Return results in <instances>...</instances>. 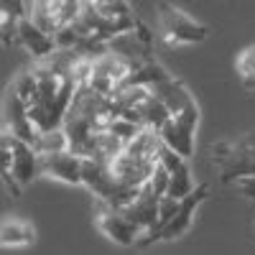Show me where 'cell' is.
Wrapping results in <instances>:
<instances>
[{"label": "cell", "instance_id": "cell-1", "mask_svg": "<svg viewBox=\"0 0 255 255\" xmlns=\"http://www.w3.org/2000/svg\"><path fill=\"white\" fill-rule=\"evenodd\" d=\"M209 158L215 174L225 186L243 176L255 174V130L243 133L238 138H222L209 145Z\"/></svg>", "mask_w": 255, "mask_h": 255}, {"label": "cell", "instance_id": "cell-2", "mask_svg": "<svg viewBox=\"0 0 255 255\" xmlns=\"http://www.w3.org/2000/svg\"><path fill=\"white\" fill-rule=\"evenodd\" d=\"M209 197V186L202 181L194 186V191L191 194H186L181 202H179V209L174 212L168 220L158 222L156 227H151L148 232H143V238L138 240L135 248H148L153 243H171V240H179L184 238L186 232L191 230V225H194V217H197V209L202 207V202Z\"/></svg>", "mask_w": 255, "mask_h": 255}, {"label": "cell", "instance_id": "cell-3", "mask_svg": "<svg viewBox=\"0 0 255 255\" xmlns=\"http://www.w3.org/2000/svg\"><path fill=\"white\" fill-rule=\"evenodd\" d=\"M156 20L161 38L168 46H197L209 36V28L202 20L191 18L186 10L174 3H166V0L156 5Z\"/></svg>", "mask_w": 255, "mask_h": 255}, {"label": "cell", "instance_id": "cell-4", "mask_svg": "<svg viewBox=\"0 0 255 255\" xmlns=\"http://www.w3.org/2000/svg\"><path fill=\"white\" fill-rule=\"evenodd\" d=\"M199 120H202V110H199L197 102H191L189 108L174 113L166 120V125L158 130V135L168 148H174V151L181 153L184 158H191L194 156V148H197Z\"/></svg>", "mask_w": 255, "mask_h": 255}, {"label": "cell", "instance_id": "cell-5", "mask_svg": "<svg viewBox=\"0 0 255 255\" xmlns=\"http://www.w3.org/2000/svg\"><path fill=\"white\" fill-rule=\"evenodd\" d=\"M138 61L133 59H128L118 51H108V54H102L97 59H92L90 64V77H87V84L92 90L102 92V95H115L120 87H123V82L125 77L130 74V69L135 67Z\"/></svg>", "mask_w": 255, "mask_h": 255}, {"label": "cell", "instance_id": "cell-6", "mask_svg": "<svg viewBox=\"0 0 255 255\" xmlns=\"http://www.w3.org/2000/svg\"><path fill=\"white\" fill-rule=\"evenodd\" d=\"M95 225L110 243H115L120 248H135L138 240L143 238V230L123 209L108 207L102 202H97V209H95Z\"/></svg>", "mask_w": 255, "mask_h": 255}, {"label": "cell", "instance_id": "cell-7", "mask_svg": "<svg viewBox=\"0 0 255 255\" xmlns=\"http://www.w3.org/2000/svg\"><path fill=\"white\" fill-rule=\"evenodd\" d=\"M10 145V163L3 168V171H10L23 186L33 184L38 176H44V171H41V153L38 148L28 140H20L15 135H10L8 130H3V138Z\"/></svg>", "mask_w": 255, "mask_h": 255}, {"label": "cell", "instance_id": "cell-8", "mask_svg": "<svg viewBox=\"0 0 255 255\" xmlns=\"http://www.w3.org/2000/svg\"><path fill=\"white\" fill-rule=\"evenodd\" d=\"M41 171L46 179L69 184V186H82V174H84V156H79L72 148L64 151H51L41 153Z\"/></svg>", "mask_w": 255, "mask_h": 255}, {"label": "cell", "instance_id": "cell-9", "mask_svg": "<svg viewBox=\"0 0 255 255\" xmlns=\"http://www.w3.org/2000/svg\"><path fill=\"white\" fill-rule=\"evenodd\" d=\"M3 130L28 143H36L38 138V130L28 115V105L10 90H5V97H3Z\"/></svg>", "mask_w": 255, "mask_h": 255}, {"label": "cell", "instance_id": "cell-10", "mask_svg": "<svg viewBox=\"0 0 255 255\" xmlns=\"http://www.w3.org/2000/svg\"><path fill=\"white\" fill-rule=\"evenodd\" d=\"M18 46L26 49V54L33 56L36 61H46V59H51L59 51L56 38L49 31L41 28L31 15L18 20Z\"/></svg>", "mask_w": 255, "mask_h": 255}, {"label": "cell", "instance_id": "cell-11", "mask_svg": "<svg viewBox=\"0 0 255 255\" xmlns=\"http://www.w3.org/2000/svg\"><path fill=\"white\" fill-rule=\"evenodd\" d=\"M156 158H145V156H138V153H130V151H123L110 161L113 171L118 174V179L128 186H135V189H143L153 176V168H156Z\"/></svg>", "mask_w": 255, "mask_h": 255}, {"label": "cell", "instance_id": "cell-12", "mask_svg": "<svg viewBox=\"0 0 255 255\" xmlns=\"http://www.w3.org/2000/svg\"><path fill=\"white\" fill-rule=\"evenodd\" d=\"M158 202H161V194H156L151 184H145V186L138 191V197L128 204L123 212H125V215L130 217L143 232H148L151 227H156V222H158Z\"/></svg>", "mask_w": 255, "mask_h": 255}, {"label": "cell", "instance_id": "cell-13", "mask_svg": "<svg viewBox=\"0 0 255 255\" xmlns=\"http://www.w3.org/2000/svg\"><path fill=\"white\" fill-rule=\"evenodd\" d=\"M36 243V227L23 217H5L0 225V245L3 250L31 248Z\"/></svg>", "mask_w": 255, "mask_h": 255}, {"label": "cell", "instance_id": "cell-14", "mask_svg": "<svg viewBox=\"0 0 255 255\" xmlns=\"http://www.w3.org/2000/svg\"><path fill=\"white\" fill-rule=\"evenodd\" d=\"M153 92L163 100V105L171 110V115L179 113V110H184V108H189L191 102H197L194 95H191V90L186 87V82L179 79V77H174V74L168 77V79H163L158 87H153Z\"/></svg>", "mask_w": 255, "mask_h": 255}, {"label": "cell", "instance_id": "cell-15", "mask_svg": "<svg viewBox=\"0 0 255 255\" xmlns=\"http://www.w3.org/2000/svg\"><path fill=\"white\" fill-rule=\"evenodd\" d=\"M168 118H171V110L166 108L163 100H161L156 92L148 97V102L140 108V120H143V125H145V128H153V130H161Z\"/></svg>", "mask_w": 255, "mask_h": 255}, {"label": "cell", "instance_id": "cell-16", "mask_svg": "<svg viewBox=\"0 0 255 255\" xmlns=\"http://www.w3.org/2000/svg\"><path fill=\"white\" fill-rule=\"evenodd\" d=\"M235 72H238V79L243 84V90L255 92V44H250L248 49H243L238 54Z\"/></svg>", "mask_w": 255, "mask_h": 255}, {"label": "cell", "instance_id": "cell-17", "mask_svg": "<svg viewBox=\"0 0 255 255\" xmlns=\"http://www.w3.org/2000/svg\"><path fill=\"white\" fill-rule=\"evenodd\" d=\"M33 145L38 148V153L64 151V148H69V135H67V130H64V125H61V128H54V130L38 133V138H36Z\"/></svg>", "mask_w": 255, "mask_h": 255}, {"label": "cell", "instance_id": "cell-18", "mask_svg": "<svg viewBox=\"0 0 255 255\" xmlns=\"http://www.w3.org/2000/svg\"><path fill=\"white\" fill-rule=\"evenodd\" d=\"M0 36H3V46L5 49L18 44V18L0 13Z\"/></svg>", "mask_w": 255, "mask_h": 255}, {"label": "cell", "instance_id": "cell-19", "mask_svg": "<svg viewBox=\"0 0 255 255\" xmlns=\"http://www.w3.org/2000/svg\"><path fill=\"white\" fill-rule=\"evenodd\" d=\"M168 179H171V174H168V168L158 161L156 163V168H153V176H151V181H148V184H151L153 186V191H156V194H166V191H168Z\"/></svg>", "mask_w": 255, "mask_h": 255}, {"label": "cell", "instance_id": "cell-20", "mask_svg": "<svg viewBox=\"0 0 255 255\" xmlns=\"http://www.w3.org/2000/svg\"><path fill=\"white\" fill-rule=\"evenodd\" d=\"M0 13L5 15H13V18H28L31 15V8L23 3V0H0Z\"/></svg>", "mask_w": 255, "mask_h": 255}, {"label": "cell", "instance_id": "cell-21", "mask_svg": "<svg viewBox=\"0 0 255 255\" xmlns=\"http://www.w3.org/2000/svg\"><path fill=\"white\" fill-rule=\"evenodd\" d=\"M230 186L235 189L240 197L255 202V174H253V176H243V179H238V181H232Z\"/></svg>", "mask_w": 255, "mask_h": 255}, {"label": "cell", "instance_id": "cell-22", "mask_svg": "<svg viewBox=\"0 0 255 255\" xmlns=\"http://www.w3.org/2000/svg\"><path fill=\"white\" fill-rule=\"evenodd\" d=\"M92 3H97V0H92Z\"/></svg>", "mask_w": 255, "mask_h": 255}]
</instances>
